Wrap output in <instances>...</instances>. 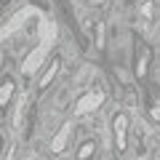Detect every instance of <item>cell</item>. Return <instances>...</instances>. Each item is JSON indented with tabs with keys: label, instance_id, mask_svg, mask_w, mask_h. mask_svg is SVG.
I'll list each match as a JSON object with an SVG mask.
<instances>
[{
	"label": "cell",
	"instance_id": "1",
	"mask_svg": "<svg viewBox=\"0 0 160 160\" xmlns=\"http://www.w3.org/2000/svg\"><path fill=\"white\" fill-rule=\"evenodd\" d=\"M112 131H115V139H118V152H126L128 147V115H115L112 120Z\"/></svg>",
	"mask_w": 160,
	"mask_h": 160
},
{
	"label": "cell",
	"instance_id": "2",
	"mask_svg": "<svg viewBox=\"0 0 160 160\" xmlns=\"http://www.w3.org/2000/svg\"><path fill=\"white\" fill-rule=\"evenodd\" d=\"M93 155V142L88 139V144H83V147L78 149V160H86V158H91Z\"/></svg>",
	"mask_w": 160,
	"mask_h": 160
},
{
	"label": "cell",
	"instance_id": "3",
	"mask_svg": "<svg viewBox=\"0 0 160 160\" xmlns=\"http://www.w3.org/2000/svg\"><path fill=\"white\" fill-rule=\"evenodd\" d=\"M11 91H13V83H11V80H8L6 86L0 88V104H6L8 99H11V96H8V93H11Z\"/></svg>",
	"mask_w": 160,
	"mask_h": 160
}]
</instances>
